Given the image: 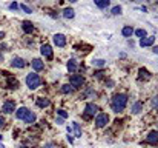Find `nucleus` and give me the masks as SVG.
Segmentation results:
<instances>
[{"label":"nucleus","mask_w":158,"mask_h":148,"mask_svg":"<svg viewBox=\"0 0 158 148\" xmlns=\"http://www.w3.org/2000/svg\"><path fill=\"white\" fill-rule=\"evenodd\" d=\"M126 103H127V96L126 94H115L110 105H112V110L115 113H121L124 108H126Z\"/></svg>","instance_id":"f257e3e1"},{"label":"nucleus","mask_w":158,"mask_h":148,"mask_svg":"<svg viewBox=\"0 0 158 148\" xmlns=\"http://www.w3.org/2000/svg\"><path fill=\"white\" fill-rule=\"evenodd\" d=\"M26 85H28L29 90H37V88L42 85V79H40V76L35 74V73H29V74L26 76Z\"/></svg>","instance_id":"f03ea898"},{"label":"nucleus","mask_w":158,"mask_h":148,"mask_svg":"<svg viewBox=\"0 0 158 148\" xmlns=\"http://www.w3.org/2000/svg\"><path fill=\"white\" fill-rule=\"evenodd\" d=\"M69 83H71L72 88H80V87L85 83V77H83L81 74H74V76H71Z\"/></svg>","instance_id":"7ed1b4c3"},{"label":"nucleus","mask_w":158,"mask_h":148,"mask_svg":"<svg viewBox=\"0 0 158 148\" xmlns=\"http://www.w3.org/2000/svg\"><path fill=\"white\" fill-rule=\"evenodd\" d=\"M107 120H109V117H107L106 113L97 114V117H95V125H97V128H103V127H106Z\"/></svg>","instance_id":"20e7f679"},{"label":"nucleus","mask_w":158,"mask_h":148,"mask_svg":"<svg viewBox=\"0 0 158 148\" xmlns=\"http://www.w3.org/2000/svg\"><path fill=\"white\" fill-rule=\"evenodd\" d=\"M97 113H98V106H97L95 103H86V106H85V114H86L88 117L95 116Z\"/></svg>","instance_id":"39448f33"},{"label":"nucleus","mask_w":158,"mask_h":148,"mask_svg":"<svg viewBox=\"0 0 158 148\" xmlns=\"http://www.w3.org/2000/svg\"><path fill=\"white\" fill-rule=\"evenodd\" d=\"M52 40H54V45H57L58 48H63L66 45V37L63 34H54Z\"/></svg>","instance_id":"423d86ee"},{"label":"nucleus","mask_w":158,"mask_h":148,"mask_svg":"<svg viewBox=\"0 0 158 148\" xmlns=\"http://www.w3.org/2000/svg\"><path fill=\"white\" fill-rule=\"evenodd\" d=\"M155 42V37H151V36H146L143 39H140V47L141 48H146V47H152Z\"/></svg>","instance_id":"0eeeda50"},{"label":"nucleus","mask_w":158,"mask_h":148,"mask_svg":"<svg viewBox=\"0 0 158 148\" xmlns=\"http://www.w3.org/2000/svg\"><path fill=\"white\" fill-rule=\"evenodd\" d=\"M2 110H3V113H5V114H11V113H14V111H15V103H14L12 100L5 102Z\"/></svg>","instance_id":"6e6552de"},{"label":"nucleus","mask_w":158,"mask_h":148,"mask_svg":"<svg viewBox=\"0 0 158 148\" xmlns=\"http://www.w3.org/2000/svg\"><path fill=\"white\" fill-rule=\"evenodd\" d=\"M40 52H42V56H45L46 59H52V48H51V45H42Z\"/></svg>","instance_id":"1a4fd4ad"},{"label":"nucleus","mask_w":158,"mask_h":148,"mask_svg":"<svg viewBox=\"0 0 158 148\" xmlns=\"http://www.w3.org/2000/svg\"><path fill=\"white\" fill-rule=\"evenodd\" d=\"M146 142H148V144H151V145L158 144V131H151V133H149V136L146 137Z\"/></svg>","instance_id":"9d476101"},{"label":"nucleus","mask_w":158,"mask_h":148,"mask_svg":"<svg viewBox=\"0 0 158 148\" xmlns=\"http://www.w3.org/2000/svg\"><path fill=\"white\" fill-rule=\"evenodd\" d=\"M28 108H25V106H20L19 110H15V117L19 119V120H23L25 117H26V114H28Z\"/></svg>","instance_id":"9b49d317"},{"label":"nucleus","mask_w":158,"mask_h":148,"mask_svg":"<svg viewBox=\"0 0 158 148\" xmlns=\"http://www.w3.org/2000/svg\"><path fill=\"white\" fill-rule=\"evenodd\" d=\"M31 65H32V68H34L35 71H42V70L45 68V63H43L40 59H34V60L31 62Z\"/></svg>","instance_id":"f8f14e48"},{"label":"nucleus","mask_w":158,"mask_h":148,"mask_svg":"<svg viewBox=\"0 0 158 148\" xmlns=\"http://www.w3.org/2000/svg\"><path fill=\"white\" fill-rule=\"evenodd\" d=\"M35 103H37V106H40V108H46V106L51 105L49 99H46V97H37Z\"/></svg>","instance_id":"ddd939ff"},{"label":"nucleus","mask_w":158,"mask_h":148,"mask_svg":"<svg viewBox=\"0 0 158 148\" xmlns=\"http://www.w3.org/2000/svg\"><path fill=\"white\" fill-rule=\"evenodd\" d=\"M22 28H23V31H25L26 34H31V33L34 31V25H32L31 22H28V20H25V22L22 23Z\"/></svg>","instance_id":"4468645a"},{"label":"nucleus","mask_w":158,"mask_h":148,"mask_svg":"<svg viewBox=\"0 0 158 148\" xmlns=\"http://www.w3.org/2000/svg\"><path fill=\"white\" fill-rule=\"evenodd\" d=\"M11 65H12L14 68H23V66H25V60L20 59V57H14L12 62H11Z\"/></svg>","instance_id":"2eb2a0df"},{"label":"nucleus","mask_w":158,"mask_h":148,"mask_svg":"<svg viewBox=\"0 0 158 148\" xmlns=\"http://www.w3.org/2000/svg\"><path fill=\"white\" fill-rule=\"evenodd\" d=\"M74 16H75V11L72 8H64L63 9V17L64 19H72Z\"/></svg>","instance_id":"dca6fc26"},{"label":"nucleus","mask_w":158,"mask_h":148,"mask_svg":"<svg viewBox=\"0 0 158 148\" xmlns=\"http://www.w3.org/2000/svg\"><path fill=\"white\" fill-rule=\"evenodd\" d=\"M141 111H143V103H141V102H135L134 106H132V113H134V114H138V113H141Z\"/></svg>","instance_id":"f3484780"},{"label":"nucleus","mask_w":158,"mask_h":148,"mask_svg":"<svg viewBox=\"0 0 158 148\" xmlns=\"http://www.w3.org/2000/svg\"><path fill=\"white\" fill-rule=\"evenodd\" d=\"M68 71H69V73H75V71H77V63H75L74 59H71V60L68 62Z\"/></svg>","instance_id":"a211bd4d"},{"label":"nucleus","mask_w":158,"mask_h":148,"mask_svg":"<svg viewBox=\"0 0 158 148\" xmlns=\"http://www.w3.org/2000/svg\"><path fill=\"white\" fill-rule=\"evenodd\" d=\"M26 123H34V120H35V114L32 113V111H28V114H26V117L23 119Z\"/></svg>","instance_id":"6ab92c4d"},{"label":"nucleus","mask_w":158,"mask_h":148,"mask_svg":"<svg viewBox=\"0 0 158 148\" xmlns=\"http://www.w3.org/2000/svg\"><path fill=\"white\" fill-rule=\"evenodd\" d=\"M94 3H95L100 9H103V8H106V6H109L110 0H94Z\"/></svg>","instance_id":"aec40b11"},{"label":"nucleus","mask_w":158,"mask_h":148,"mask_svg":"<svg viewBox=\"0 0 158 148\" xmlns=\"http://www.w3.org/2000/svg\"><path fill=\"white\" fill-rule=\"evenodd\" d=\"M8 87H9V88H12V90H14V88H17V87H19V80H17V79H14V77H8Z\"/></svg>","instance_id":"412c9836"},{"label":"nucleus","mask_w":158,"mask_h":148,"mask_svg":"<svg viewBox=\"0 0 158 148\" xmlns=\"http://www.w3.org/2000/svg\"><path fill=\"white\" fill-rule=\"evenodd\" d=\"M121 33H123V36H124V37H131V36L134 34V29H132V26H124Z\"/></svg>","instance_id":"4be33fe9"},{"label":"nucleus","mask_w":158,"mask_h":148,"mask_svg":"<svg viewBox=\"0 0 158 148\" xmlns=\"http://www.w3.org/2000/svg\"><path fill=\"white\" fill-rule=\"evenodd\" d=\"M135 36H137V37H140V39H143V37H146V36H148V33H146V29L140 28V29H137V31H135Z\"/></svg>","instance_id":"5701e85b"},{"label":"nucleus","mask_w":158,"mask_h":148,"mask_svg":"<svg viewBox=\"0 0 158 148\" xmlns=\"http://www.w3.org/2000/svg\"><path fill=\"white\" fill-rule=\"evenodd\" d=\"M74 131H75V136L77 137H81V130H80V125L77 122H74Z\"/></svg>","instance_id":"b1692460"},{"label":"nucleus","mask_w":158,"mask_h":148,"mask_svg":"<svg viewBox=\"0 0 158 148\" xmlns=\"http://www.w3.org/2000/svg\"><path fill=\"white\" fill-rule=\"evenodd\" d=\"M19 8H20L22 11H25L26 14H31V12H32V9H31L29 6H26V5H23V3H20V5H19Z\"/></svg>","instance_id":"393cba45"},{"label":"nucleus","mask_w":158,"mask_h":148,"mask_svg":"<svg viewBox=\"0 0 158 148\" xmlns=\"http://www.w3.org/2000/svg\"><path fill=\"white\" fill-rule=\"evenodd\" d=\"M121 11H123V9H121V6H120V5L112 8V14H114V16H120V14H121Z\"/></svg>","instance_id":"a878e982"},{"label":"nucleus","mask_w":158,"mask_h":148,"mask_svg":"<svg viewBox=\"0 0 158 148\" xmlns=\"http://www.w3.org/2000/svg\"><path fill=\"white\" fill-rule=\"evenodd\" d=\"M61 93H64V94L72 93V87H69V85H63V87H61Z\"/></svg>","instance_id":"bb28decb"},{"label":"nucleus","mask_w":158,"mask_h":148,"mask_svg":"<svg viewBox=\"0 0 158 148\" xmlns=\"http://www.w3.org/2000/svg\"><path fill=\"white\" fill-rule=\"evenodd\" d=\"M92 65H95V66H105L106 62L105 60H102V59H97V60H94V62H92Z\"/></svg>","instance_id":"cd10ccee"},{"label":"nucleus","mask_w":158,"mask_h":148,"mask_svg":"<svg viewBox=\"0 0 158 148\" xmlns=\"http://www.w3.org/2000/svg\"><path fill=\"white\" fill-rule=\"evenodd\" d=\"M57 114H58L61 119H66V117H68V113H66L64 110H57Z\"/></svg>","instance_id":"c85d7f7f"},{"label":"nucleus","mask_w":158,"mask_h":148,"mask_svg":"<svg viewBox=\"0 0 158 148\" xmlns=\"http://www.w3.org/2000/svg\"><path fill=\"white\" fill-rule=\"evenodd\" d=\"M152 105H154L155 110H158V96H155V97L152 99Z\"/></svg>","instance_id":"c756f323"},{"label":"nucleus","mask_w":158,"mask_h":148,"mask_svg":"<svg viewBox=\"0 0 158 148\" xmlns=\"http://www.w3.org/2000/svg\"><path fill=\"white\" fill-rule=\"evenodd\" d=\"M9 8H11V9H17V8H19V3H15V2H14V3H11V5H9Z\"/></svg>","instance_id":"7c9ffc66"},{"label":"nucleus","mask_w":158,"mask_h":148,"mask_svg":"<svg viewBox=\"0 0 158 148\" xmlns=\"http://www.w3.org/2000/svg\"><path fill=\"white\" fill-rule=\"evenodd\" d=\"M3 125H5V117H3V116H0V128H2Z\"/></svg>","instance_id":"2f4dec72"},{"label":"nucleus","mask_w":158,"mask_h":148,"mask_svg":"<svg viewBox=\"0 0 158 148\" xmlns=\"http://www.w3.org/2000/svg\"><path fill=\"white\" fill-rule=\"evenodd\" d=\"M45 148H54V144H46V145H45Z\"/></svg>","instance_id":"473e14b6"},{"label":"nucleus","mask_w":158,"mask_h":148,"mask_svg":"<svg viewBox=\"0 0 158 148\" xmlns=\"http://www.w3.org/2000/svg\"><path fill=\"white\" fill-rule=\"evenodd\" d=\"M57 123H58V125H61V123H63V119H61V117H60V119H57Z\"/></svg>","instance_id":"72a5a7b5"},{"label":"nucleus","mask_w":158,"mask_h":148,"mask_svg":"<svg viewBox=\"0 0 158 148\" xmlns=\"http://www.w3.org/2000/svg\"><path fill=\"white\" fill-rule=\"evenodd\" d=\"M3 37H5V33H3V31H0V40H2Z\"/></svg>","instance_id":"f704fd0d"},{"label":"nucleus","mask_w":158,"mask_h":148,"mask_svg":"<svg viewBox=\"0 0 158 148\" xmlns=\"http://www.w3.org/2000/svg\"><path fill=\"white\" fill-rule=\"evenodd\" d=\"M154 52H155V54H158V47H154Z\"/></svg>","instance_id":"c9c22d12"},{"label":"nucleus","mask_w":158,"mask_h":148,"mask_svg":"<svg viewBox=\"0 0 158 148\" xmlns=\"http://www.w3.org/2000/svg\"><path fill=\"white\" fill-rule=\"evenodd\" d=\"M69 2H71V3H75V2H78V0H69Z\"/></svg>","instance_id":"e433bc0d"},{"label":"nucleus","mask_w":158,"mask_h":148,"mask_svg":"<svg viewBox=\"0 0 158 148\" xmlns=\"http://www.w3.org/2000/svg\"><path fill=\"white\" fill-rule=\"evenodd\" d=\"M2 59H3V57H2V54H0V60H2Z\"/></svg>","instance_id":"4c0bfd02"}]
</instances>
